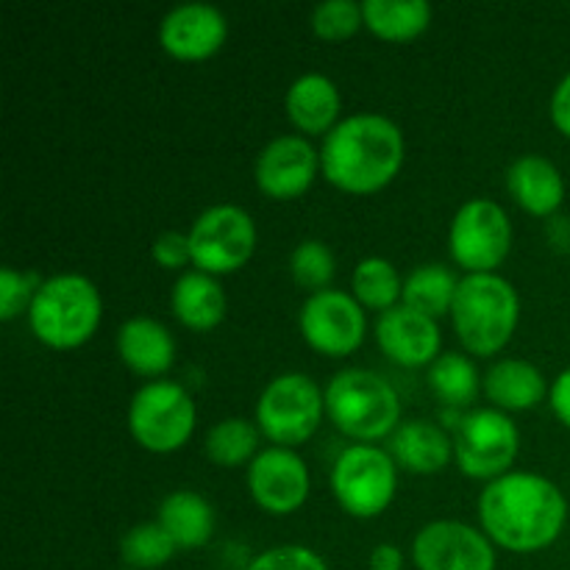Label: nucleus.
<instances>
[{
	"label": "nucleus",
	"instance_id": "1",
	"mask_svg": "<svg viewBox=\"0 0 570 570\" xmlns=\"http://www.w3.org/2000/svg\"><path fill=\"white\" fill-rule=\"evenodd\" d=\"M479 521L484 534L501 549L527 554L560 538L568 521V501L551 479L512 471L482 490Z\"/></svg>",
	"mask_w": 570,
	"mask_h": 570
},
{
	"label": "nucleus",
	"instance_id": "2",
	"mask_svg": "<svg viewBox=\"0 0 570 570\" xmlns=\"http://www.w3.org/2000/svg\"><path fill=\"white\" fill-rule=\"evenodd\" d=\"M404 165V134L379 111H356L323 137V176L345 193H376Z\"/></svg>",
	"mask_w": 570,
	"mask_h": 570
},
{
	"label": "nucleus",
	"instance_id": "3",
	"mask_svg": "<svg viewBox=\"0 0 570 570\" xmlns=\"http://www.w3.org/2000/svg\"><path fill=\"white\" fill-rule=\"evenodd\" d=\"M521 317L515 287L499 273H468L460 278L451 321L471 354L490 356L510 343Z\"/></svg>",
	"mask_w": 570,
	"mask_h": 570
},
{
	"label": "nucleus",
	"instance_id": "4",
	"mask_svg": "<svg viewBox=\"0 0 570 570\" xmlns=\"http://www.w3.org/2000/svg\"><path fill=\"white\" fill-rule=\"evenodd\" d=\"M326 415L360 443L387 438L399 429L401 399L393 384L365 367H345L323 390Z\"/></svg>",
	"mask_w": 570,
	"mask_h": 570
},
{
	"label": "nucleus",
	"instance_id": "5",
	"mask_svg": "<svg viewBox=\"0 0 570 570\" xmlns=\"http://www.w3.org/2000/svg\"><path fill=\"white\" fill-rule=\"evenodd\" d=\"M100 293L81 273H56L28 306V323L39 343L50 348H76L87 343L100 323Z\"/></svg>",
	"mask_w": 570,
	"mask_h": 570
},
{
	"label": "nucleus",
	"instance_id": "6",
	"mask_svg": "<svg viewBox=\"0 0 570 570\" xmlns=\"http://www.w3.org/2000/svg\"><path fill=\"white\" fill-rule=\"evenodd\" d=\"M323 412H326L323 390L317 387L315 379L295 371L271 379L256 401L259 432L284 449L309 440L321 426Z\"/></svg>",
	"mask_w": 570,
	"mask_h": 570
},
{
	"label": "nucleus",
	"instance_id": "7",
	"mask_svg": "<svg viewBox=\"0 0 570 570\" xmlns=\"http://www.w3.org/2000/svg\"><path fill=\"white\" fill-rule=\"evenodd\" d=\"M195 429V401L181 384L156 382L142 384L128 404V432L154 454L178 451Z\"/></svg>",
	"mask_w": 570,
	"mask_h": 570
},
{
	"label": "nucleus",
	"instance_id": "8",
	"mask_svg": "<svg viewBox=\"0 0 570 570\" xmlns=\"http://www.w3.org/2000/svg\"><path fill=\"white\" fill-rule=\"evenodd\" d=\"M399 465L390 451L376 445H348L334 460L332 490L348 515L376 518L395 499Z\"/></svg>",
	"mask_w": 570,
	"mask_h": 570
},
{
	"label": "nucleus",
	"instance_id": "9",
	"mask_svg": "<svg viewBox=\"0 0 570 570\" xmlns=\"http://www.w3.org/2000/svg\"><path fill=\"white\" fill-rule=\"evenodd\" d=\"M454 443L456 465L465 476L473 479H499L510 473L507 468L515 462L521 434L510 421V415L495 406H482L471 410L454 423Z\"/></svg>",
	"mask_w": 570,
	"mask_h": 570
},
{
	"label": "nucleus",
	"instance_id": "10",
	"mask_svg": "<svg viewBox=\"0 0 570 570\" xmlns=\"http://www.w3.org/2000/svg\"><path fill=\"white\" fill-rule=\"evenodd\" d=\"M195 271L209 276L234 273L250 259L256 248L254 217L237 204H215L195 217L189 228Z\"/></svg>",
	"mask_w": 570,
	"mask_h": 570
},
{
	"label": "nucleus",
	"instance_id": "11",
	"mask_svg": "<svg viewBox=\"0 0 570 570\" xmlns=\"http://www.w3.org/2000/svg\"><path fill=\"white\" fill-rule=\"evenodd\" d=\"M451 256L468 273H493L507 259L512 245V226L495 200L473 198L456 209L449 228Z\"/></svg>",
	"mask_w": 570,
	"mask_h": 570
},
{
	"label": "nucleus",
	"instance_id": "12",
	"mask_svg": "<svg viewBox=\"0 0 570 570\" xmlns=\"http://www.w3.org/2000/svg\"><path fill=\"white\" fill-rule=\"evenodd\" d=\"M301 334L315 351L328 356H345L365 340V309L343 289H321L304 301L298 315Z\"/></svg>",
	"mask_w": 570,
	"mask_h": 570
},
{
	"label": "nucleus",
	"instance_id": "13",
	"mask_svg": "<svg viewBox=\"0 0 570 570\" xmlns=\"http://www.w3.org/2000/svg\"><path fill=\"white\" fill-rule=\"evenodd\" d=\"M417 570H495L493 540L460 521H432L412 540Z\"/></svg>",
	"mask_w": 570,
	"mask_h": 570
},
{
	"label": "nucleus",
	"instance_id": "14",
	"mask_svg": "<svg viewBox=\"0 0 570 570\" xmlns=\"http://www.w3.org/2000/svg\"><path fill=\"white\" fill-rule=\"evenodd\" d=\"M248 490L265 512L289 515L309 495V468L293 449L271 445L250 460Z\"/></svg>",
	"mask_w": 570,
	"mask_h": 570
},
{
	"label": "nucleus",
	"instance_id": "15",
	"mask_svg": "<svg viewBox=\"0 0 570 570\" xmlns=\"http://www.w3.org/2000/svg\"><path fill=\"white\" fill-rule=\"evenodd\" d=\"M317 165L321 154L309 139L301 134H282L259 150L254 176L262 193L271 198H295L312 187Z\"/></svg>",
	"mask_w": 570,
	"mask_h": 570
},
{
	"label": "nucleus",
	"instance_id": "16",
	"mask_svg": "<svg viewBox=\"0 0 570 570\" xmlns=\"http://www.w3.org/2000/svg\"><path fill=\"white\" fill-rule=\"evenodd\" d=\"M226 33V14L217 6L200 3V0L173 6L159 22L161 48L176 59H206L220 50Z\"/></svg>",
	"mask_w": 570,
	"mask_h": 570
},
{
	"label": "nucleus",
	"instance_id": "17",
	"mask_svg": "<svg viewBox=\"0 0 570 570\" xmlns=\"http://www.w3.org/2000/svg\"><path fill=\"white\" fill-rule=\"evenodd\" d=\"M376 343L384 354L404 367L432 365L440 356V326L434 317L395 304L376 321Z\"/></svg>",
	"mask_w": 570,
	"mask_h": 570
},
{
	"label": "nucleus",
	"instance_id": "18",
	"mask_svg": "<svg viewBox=\"0 0 570 570\" xmlns=\"http://www.w3.org/2000/svg\"><path fill=\"white\" fill-rule=\"evenodd\" d=\"M507 189L527 212L554 217L566 200V178L560 167L540 154H523L507 170Z\"/></svg>",
	"mask_w": 570,
	"mask_h": 570
},
{
	"label": "nucleus",
	"instance_id": "19",
	"mask_svg": "<svg viewBox=\"0 0 570 570\" xmlns=\"http://www.w3.org/2000/svg\"><path fill=\"white\" fill-rule=\"evenodd\" d=\"M117 354L139 376H161L176 360V340L154 317H128L117 328Z\"/></svg>",
	"mask_w": 570,
	"mask_h": 570
},
{
	"label": "nucleus",
	"instance_id": "20",
	"mask_svg": "<svg viewBox=\"0 0 570 570\" xmlns=\"http://www.w3.org/2000/svg\"><path fill=\"white\" fill-rule=\"evenodd\" d=\"M390 456L395 465H401L410 473H438L449 465L454 454V443L449 434L432 421H404L399 423L387 443Z\"/></svg>",
	"mask_w": 570,
	"mask_h": 570
},
{
	"label": "nucleus",
	"instance_id": "21",
	"mask_svg": "<svg viewBox=\"0 0 570 570\" xmlns=\"http://www.w3.org/2000/svg\"><path fill=\"white\" fill-rule=\"evenodd\" d=\"M340 89L326 72H304L295 78L284 98L287 117L306 134H328L340 117Z\"/></svg>",
	"mask_w": 570,
	"mask_h": 570
},
{
	"label": "nucleus",
	"instance_id": "22",
	"mask_svg": "<svg viewBox=\"0 0 570 570\" xmlns=\"http://www.w3.org/2000/svg\"><path fill=\"white\" fill-rule=\"evenodd\" d=\"M482 387L495 410H532V406H538L540 401H543L546 376L540 367L532 365V362L507 356V360L493 362V365L488 367V373H484L482 379Z\"/></svg>",
	"mask_w": 570,
	"mask_h": 570
},
{
	"label": "nucleus",
	"instance_id": "23",
	"mask_svg": "<svg viewBox=\"0 0 570 570\" xmlns=\"http://www.w3.org/2000/svg\"><path fill=\"white\" fill-rule=\"evenodd\" d=\"M173 315L195 332H209L226 317V293L220 282L204 271H187L170 289Z\"/></svg>",
	"mask_w": 570,
	"mask_h": 570
},
{
	"label": "nucleus",
	"instance_id": "24",
	"mask_svg": "<svg viewBox=\"0 0 570 570\" xmlns=\"http://www.w3.org/2000/svg\"><path fill=\"white\" fill-rule=\"evenodd\" d=\"M156 521L176 540L178 549H200L215 534V510L193 490H173L159 504Z\"/></svg>",
	"mask_w": 570,
	"mask_h": 570
},
{
	"label": "nucleus",
	"instance_id": "25",
	"mask_svg": "<svg viewBox=\"0 0 570 570\" xmlns=\"http://www.w3.org/2000/svg\"><path fill=\"white\" fill-rule=\"evenodd\" d=\"M456 287L460 278L440 262H429V265H417L410 276L404 278V293H401V304L412 306L415 312H423L429 317H443L454 306Z\"/></svg>",
	"mask_w": 570,
	"mask_h": 570
},
{
	"label": "nucleus",
	"instance_id": "26",
	"mask_svg": "<svg viewBox=\"0 0 570 570\" xmlns=\"http://www.w3.org/2000/svg\"><path fill=\"white\" fill-rule=\"evenodd\" d=\"M365 26L382 39H412L432 22L429 0H365L362 3Z\"/></svg>",
	"mask_w": 570,
	"mask_h": 570
},
{
	"label": "nucleus",
	"instance_id": "27",
	"mask_svg": "<svg viewBox=\"0 0 570 570\" xmlns=\"http://www.w3.org/2000/svg\"><path fill=\"white\" fill-rule=\"evenodd\" d=\"M206 456L220 468H239L259 454V429L245 417H223L206 432Z\"/></svg>",
	"mask_w": 570,
	"mask_h": 570
},
{
	"label": "nucleus",
	"instance_id": "28",
	"mask_svg": "<svg viewBox=\"0 0 570 570\" xmlns=\"http://www.w3.org/2000/svg\"><path fill=\"white\" fill-rule=\"evenodd\" d=\"M429 387L434 390L440 401L451 406H465L473 404L482 387V379H479L476 365L468 360L465 354H440L438 360L429 365Z\"/></svg>",
	"mask_w": 570,
	"mask_h": 570
},
{
	"label": "nucleus",
	"instance_id": "29",
	"mask_svg": "<svg viewBox=\"0 0 570 570\" xmlns=\"http://www.w3.org/2000/svg\"><path fill=\"white\" fill-rule=\"evenodd\" d=\"M351 287H354V298L362 306L371 309L387 312L399 304L401 293H404V282H401L399 271L384 256H367L354 267L351 276Z\"/></svg>",
	"mask_w": 570,
	"mask_h": 570
},
{
	"label": "nucleus",
	"instance_id": "30",
	"mask_svg": "<svg viewBox=\"0 0 570 570\" xmlns=\"http://www.w3.org/2000/svg\"><path fill=\"white\" fill-rule=\"evenodd\" d=\"M178 551L176 540L165 532L159 521L137 523L120 540V557L134 570H154L167 566Z\"/></svg>",
	"mask_w": 570,
	"mask_h": 570
},
{
	"label": "nucleus",
	"instance_id": "31",
	"mask_svg": "<svg viewBox=\"0 0 570 570\" xmlns=\"http://www.w3.org/2000/svg\"><path fill=\"white\" fill-rule=\"evenodd\" d=\"M334 271H337V259L323 239H301L289 254V273L298 287L309 289V295L328 289Z\"/></svg>",
	"mask_w": 570,
	"mask_h": 570
},
{
	"label": "nucleus",
	"instance_id": "32",
	"mask_svg": "<svg viewBox=\"0 0 570 570\" xmlns=\"http://www.w3.org/2000/svg\"><path fill=\"white\" fill-rule=\"evenodd\" d=\"M312 28L323 39H345L365 22L356 0H321L309 14Z\"/></svg>",
	"mask_w": 570,
	"mask_h": 570
},
{
	"label": "nucleus",
	"instance_id": "33",
	"mask_svg": "<svg viewBox=\"0 0 570 570\" xmlns=\"http://www.w3.org/2000/svg\"><path fill=\"white\" fill-rule=\"evenodd\" d=\"M42 282L45 278H39L37 273H20L9 265L0 267V317L11 321L28 309Z\"/></svg>",
	"mask_w": 570,
	"mask_h": 570
},
{
	"label": "nucleus",
	"instance_id": "34",
	"mask_svg": "<svg viewBox=\"0 0 570 570\" xmlns=\"http://www.w3.org/2000/svg\"><path fill=\"white\" fill-rule=\"evenodd\" d=\"M245 570H328L323 557L306 546H276L256 554Z\"/></svg>",
	"mask_w": 570,
	"mask_h": 570
},
{
	"label": "nucleus",
	"instance_id": "35",
	"mask_svg": "<svg viewBox=\"0 0 570 570\" xmlns=\"http://www.w3.org/2000/svg\"><path fill=\"white\" fill-rule=\"evenodd\" d=\"M150 256H154L161 267H167V271L184 267L187 262H193L189 234L176 232V228H170V232H161L159 237L154 239V245H150Z\"/></svg>",
	"mask_w": 570,
	"mask_h": 570
},
{
	"label": "nucleus",
	"instance_id": "36",
	"mask_svg": "<svg viewBox=\"0 0 570 570\" xmlns=\"http://www.w3.org/2000/svg\"><path fill=\"white\" fill-rule=\"evenodd\" d=\"M551 120L566 137H570V72L557 83L554 95H551Z\"/></svg>",
	"mask_w": 570,
	"mask_h": 570
},
{
	"label": "nucleus",
	"instance_id": "37",
	"mask_svg": "<svg viewBox=\"0 0 570 570\" xmlns=\"http://www.w3.org/2000/svg\"><path fill=\"white\" fill-rule=\"evenodd\" d=\"M549 399H551V410H554L557 417H560V421L570 429V367L554 379Z\"/></svg>",
	"mask_w": 570,
	"mask_h": 570
},
{
	"label": "nucleus",
	"instance_id": "38",
	"mask_svg": "<svg viewBox=\"0 0 570 570\" xmlns=\"http://www.w3.org/2000/svg\"><path fill=\"white\" fill-rule=\"evenodd\" d=\"M371 570H404V554L399 546L379 543L371 551Z\"/></svg>",
	"mask_w": 570,
	"mask_h": 570
},
{
	"label": "nucleus",
	"instance_id": "39",
	"mask_svg": "<svg viewBox=\"0 0 570 570\" xmlns=\"http://www.w3.org/2000/svg\"><path fill=\"white\" fill-rule=\"evenodd\" d=\"M549 239L554 248L568 250L570 248V220L562 215H554L549 220Z\"/></svg>",
	"mask_w": 570,
	"mask_h": 570
},
{
	"label": "nucleus",
	"instance_id": "40",
	"mask_svg": "<svg viewBox=\"0 0 570 570\" xmlns=\"http://www.w3.org/2000/svg\"><path fill=\"white\" fill-rule=\"evenodd\" d=\"M122 570H134V568H122Z\"/></svg>",
	"mask_w": 570,
	"mask_h": 570
}]
</instances>
